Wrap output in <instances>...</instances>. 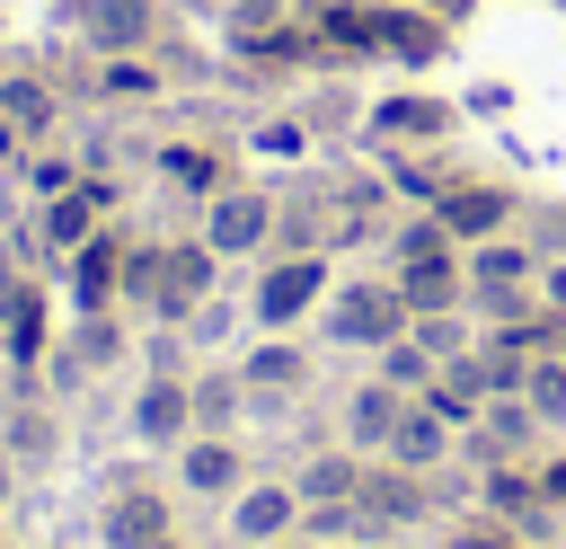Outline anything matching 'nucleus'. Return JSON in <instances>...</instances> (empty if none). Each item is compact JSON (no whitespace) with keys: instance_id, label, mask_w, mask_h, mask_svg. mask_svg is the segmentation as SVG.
<instances>
[{"instance_id":"1","label":"nucleus","mask_w":566,"mask_h":549,"mask_svg":"<svg viewBox=\"0 0 566 549\" xmlns=\"http://www.w3.org/2000/svg\"><path fill=\"white\" fill-rule=\"evenodd\" d=\"M327 328L345 345H389V336H407V292L398 283H354V292H336Z\"/></svg>"},{"instance_id":"2","label":"nucleus","mask_w":566,"mask_h":549,"mask_svg":"<svg viewBox=\"0 0 566 549\" xmlns=\"http://www.w3.org/2000/svg\"><path fill=\"white\" fill-rule=\"evenodd\" d=\"M469 283H478V301H486L495 319H522V310H531V301H522V283H531V248L486 239V248L469 257Z\"/></svg>"},{"instance_id":"3","label":"nucleus","mask_w":566,"mask_h":549,"mask_svg":"<svg viewBox=\"0 0 566 549\" xmlns=\"http://www.w3.org/2000/svg\"><path fill=\"white\" fill-rule=\"evenodd\" d=\"M212 239H177V248H159V292H150V310L159 319H186L195 301H203V283H212Z\"/></svg>"},{"instance_id":"4","label":"nucleus","mask_w":566,"mask_h":549,"mask_svg":"<svg viewBox=\"0 0 566 549\" xmlns=\"http://www.w3.org/2000/svg\"><path fill=\"white\" fill-rule=\"evenodd\" d=\"M265 230H274V204H265L256 186H221V195H212V221H203V239H212L221 257H248Z\"/></svg>"},{"instance_id":"5","label":"nucleus","mask_w":566,"mask_h":549,"mask_svg":"<svg viewBox=\"0 0 566 549\" xmlns=\"http://www.w3.org/2000/svg\"><path fill=\"white\" fill-rule=\"evenodd\" d=\"M451 452V416L442 407H398V425H389V460L398 469H433Z\"/></svg>"},{"instance_id":"6","label":"nucleus","mask_w":566,"mask_h":549,"mask_svg":"<svg viewBox=\"0 0 566 549\" xmlns=\"http://www.w3.org/2000/svg\"><path fill=\"white\" fill-rule=\"evenodd\" d=\"M106 204H115V186H97V177H88V186H71V195H53V204H44V239H53V248L97 239V213H106Z\"/></svg>"},{"instance_id":"7","label":"nucleus","mask_w":566,"mask_h":549,"mask_svg":"<svg viewBox=\"0 0 566 549\" xmlns=\"http://www.w3.org/2000/svg\"><path fill=\"white\" fill-rule=\"evenodd\" d=\"M318 283H327V266H318V257L274 266V274H265V292H256V319H274V328H283V319H301V310L318 301Z\"/></svg>"},{"instance_id":"8","label":"nucleus","mask_w":566,"mask_h":549,"mask_svg":"<svg viewBox=\"0 0 566 549\" xmlns=\"http://www.w3.org/2000/svg\"><path fill=\"white\" fill-rule=\"evenodd\" d=\"M389 283L407 292V310H424V319H433V310H451V301H460L469 266H451V257H407V266H398Z\"/></svg>"},{"instance_id":"9","label":"nucleus","mask_w":566,"mask_h":549,"mask_svg":"<svg viewBox=\"0 0 566 549\" xmlns=\"http://www.w3.org/2000/svg\"><path fill=\"white\" fill-rule=\"evenodd\" d=\"M88 35H97L106 53H142V44L159 35V9H150V0H88Z\"/></svg>"},{"instance_id":"10","label":"nucleus","mask_w":566,"mask_h":549,"mask_svg":"<svg viewBox=\"0 0 566 549\" xmlns=\"http://www.w3.org/2000/svg\"><path fill=\"white\" fill-rule=\"evenodd\" d=\"M0 336H9V354H18V363H35V354H44V301H35L9 266H0Z\"/></svg>"},{"instance_id":"11","label":"nucleus","mask_w":566,"mask_h":549,"mask_svg":"<svg viewBox=\"0 0 566 549\" xmlns=\"http://www.w3.org/2000/svg\"><path fill=\"white\" fill-rule=\"evenodd\" d=\"M504 213H513L504 186H451V195H442V230H451V239H486Z\"/></svg>"},{"instance_id":"12","label":"nucleus","mask_w":566,"mask_h":549,"mask_svg":"<svg viewBox=\"0 0 566 549\" xmlns=\"http://www.w3.org/2000/svg\"><path fill=\"white\" fill-rule=\"evenodd\" d=\"M106 540H115V549H150V540H168V505H159L150 487L115 496V505H106Z\"/></svg>"},{"instance_id":"13","label":"nucleus","mask_w":566,"mask_h":549,"mask_svg":"<svg viewBox=\"0 0 566 549\" xmlns=\"http://www.w3.org/2000/svg\"><path fill=\"white\" fill-rule=\"evenodd\" d=\"M380 53L433 62V53H442V18H433V9H380Z\"/></svg>"},{"instance_id":"14","label":"nucleus","mask_w":566,"mask_h":549,"mask_svg":"<svg viewBox=\"0 0 566 549\" xmlns=\"http://www.w3.org/2000/svg\"><path fill=\"white\" fill-rule=\"evenodd\" d=\"M478 398H486V363H478V354L442 363V372H433V390H424V407H442L451 425H469V416H478Z\"/></svg>"},{"instance_id":"15","label":"nucleus","mask_w":566,"mask_h":549,"mask_svg":"<svg viewBox=\"0 0 566 549\" xmlns=\"http://www.w3.org/2000/svg\"><path fill=\"white\" fill-rule=\"evenodd\" d=\"M186 416H195V390H186V381H168V372H159V381L142 390V407H133V425H142L150 443H177V434H186Z\"/></svg>"},{"instance_id":"16","label":"nucleus","mask_w":566,"mask_h":549,"mask_svg":"<svg viewBox=\"0 0 566 549\" xmlns=\"http://www.w3.org/2000/svg\"><path fill=\"white\" fill-rule=\"evenodd\" d=\"M354 496H363L371 522H416V514H424V487H416V478H389V469H363Z\"/></svg>"},{"instance_id":"17","label":"nucleus","mask_w":566,"mask_h":549,"mask_svg":"<svg viewBox=\"0 0 566 549\" xmlns=\"http://www.w3.org/2000/svg\"><path fill=\"white\" fill-rule=\"evenodd\" d=\"M0 115H9L27 142H44V133H53V89H44V80H0Z\"/></svg>"},{"instance_id":"18","label":"nucleus","mask_w":566,"mask_h":549,"mask_svg":"<svg viewBox=\"0 0 566 549\" xmlns=\"http://www.w3.org/2000/svg\"><path fill=\"white\" fill-rule=\"evenodd\" d=\"M159 177L186 186V195H221V159H212L203 142H168V151H159Z\"/></svg>"},{"instance_id":"19","label":"nucleus","mask_w":566,"mask_h":549,"mask_svg":"<svg viewBox=\"0 0 566 549\" xmlns=\"http://www.w3.org/2000/svg\"><path fill=\"white\" fill-rule=\"evenodd\" d=\"M106 292H124V248L115 239H80V301L106 310Z\"/></svg>"},{"instance_id":"20","label":"nucleus","mask_w":566,"mask_h":549,"mask_svg":"<svg viewBox=\"0 0 566 549\" xmlns=\"http://www.w3.org/2000/svg\"><path fill=\"white\" fill-rule=\"evenodd\" d=\"M398 407H407V398H398L389 381H371V390H354V407H345V425H354V443H380V452H389V425H398Z\"/></svg>"},{"instance_id":"21","label":"nucleus","mask_w":566,"mask_h":549,"mask_svg":"<svg viewBox=\"0 0 566 549\" xmlns=\"http://www.w3.org/2000/svg\"><path fill=\"white\" fill-rule=\"evenodd\" d=\"M522 443H531V398H504V407L478 425V443H469V452H478V460H513Z\"/></svg>"},{"instance_id":"22","label":"nucleus","mask_w":566,"mask_h":549,"mask_svg":"<svg viewBox=\"0 0 566 549\" xmlns=\"http://www.w3.org/2000/svg\"><path fill=\"white\" fill-rule=\"evenodd\" d=\"M292 522V487H248L239 496V540H274Z\"/></svg>"},{"instance_id":"23","label":"nucleus","mask_w":566,"mask_h":549,"mask_svg":"<svg viewBox=\"0 0 566 549\" xmlns=\"http://www.w3.org/2000/svg\"><path fill=\"white\" fill-rule=\"evenodd\" d=\"M230 478H239V452H230V443H186V487L221 496Z\"/></svg>"},{"instance_id":"24","label":"nucleus","mask_w":566,"mask_h":549,"mask_svg":"<svg viewBox=\"0 0 566 549\" xmlns=\"http://www.w3.org/2000/svg\"><path fill=\"white\" fill-rule=\"evenodd\" d=\"M371 124H380V133H442V124H451V106H433V97H389Z\"/></svg>"},{"instance_id":"25","label":"nucleus","mask_w":566,"mask_h":549,"mask_svg":"<svg viewBox=\"0 0 566 549\" xmlns=\"http://www.w3.org/2000/svg\"><path fill=\"white\" fill-rule=\"evenodd\" d=\"M486 496H495V514H513V522H539V478H522V469H495V478H486Z\"/></svg>"},{"instance_id":"26","label":"nucleus","mask_w":566,"mask_h":549,"mask_svg":"<svg viewBox=\"0 0 566 549\" xmlns=\"http://www.w3.org/2000/svg\"><path fill=\"white\" fill-rule=\"evenodd\" d=\"M354 487H363V469H354V460H310V478H301V496H310V505H336V496H354Z\"/></svg>"},{"instance_id":"27","label":"nucleus","mask_w":566,"mask_h":549,"mask_svg":"<svg viewBox=\"0 0 566 549\" xmlns=\"http://www.w3.org/2000/svg\"><path fill=\"white\" fill-rule=\"evenodd\" d=\"M522 398H531V416H557V407H566V363L531 354V381H522Z\"/></svg>"},{"instance_id":"28","label":"nucleus","mask_w":566,"mask_h":549,"mask_svg":"<svg viewBox=\"0 0 566 549\" xmlns=\"http://www.w3.org/2000/svg\"><path fill=\"white\" fill-rule=\"evenodd\" d=\"M451 248H460V239L442 230V213H433V221H407V230H398V266H407V257H451Z\"/></svg>"},{"instance_id":"29","label":"nucleus","mask_w":566,"mask_h":549,"mask_svg":"<svg viewBox=\"0 0 566 549\" xmlns=\"http://www.w3.org/2000/svg\"><path fill=\"white\" fill-rule=\"evenodd\" d=\"M248 381H256V390H292V381H301V354H292V345H265V354H248Z\"/></svg>"},{"instance_id":"30","label":"nucleus","mask_w":566,"mask_h":549,"mask_svg":"<svg viewBox=\"0 0 566 549\" xmlns=\"http://www.w3.org/2000/svg\"><path fill=\"white\" fill-rule=\"evenodd\" d=\"M124 292H142V301L159 292V248H133V257H124Z\"/></svg>"},{"instance_id":"31","label":"nucleus","mask_w":566,"mask_h":549,"mask_svg":"<svg viewBox=\"0 0 566 549\" xmlns=\"http://www.w3.org/2000/svg\"><path fill=\"white\" fill-rule=\"evenodd\" d=\"M9 452L44 460V452H53V425H44V416H18V425H9Z\"/></svg>"},{"instance_id":"32","label":"nucleus","mask_w":566,"mask_h":549,"mask_svg":"<svg viewBox=\"0 0 566 549\" xmlns=\"http://www.w3.org/2000/svg\"><path fill=\"white\" fill-rule=\"evenodd\" d=\"M27 177H35V195H71V186H80V177H71V159H35Z\"/></svg>"},{"instance_id":"33","label":"nucleus","mask_w":566,"mask_h":549,"mask_svg":"<svg viewBox=\"0 0 566 549\" xmlns=\"http://www.w3.org/2000/svg\"><path fill=\"white\" fill-rule=\"evenodd\" d=\"M539 496H557V505H566V460H548V469H539Z\"/></svg>"},{"instance_id":"34","label":"nucleus","mask_w":566,"mask_h":549,"mask_svg":"<svg viewBox=\"0 0 566 549\" xmlns=\"http://www.w3.org/2000/svg\"><path fill=\"white\" fill-rule=\"evenodd\" d=\"M548 310H566V266H548Z\"/></svg>"},{"instance_id":"35","label":"nucleus","mask_w":566,"mask_h":549,"mask_svg":"<svg viewBox=\"0 0 566 549\" xmlns=\"http://www.w3.org/2000/svg\"><path fill=\"white\" fill-rule=\"evenodd\" d=\"M18 142H27V133H18V124H9V115H0V159H9V151H18Z\"/></svg>"},{"instance_id":"36","label":"nucleus","mask_w":566,"mask_h":549,"mask_svg":"<svg viewBox=\"0 0 566 549\" xmlns=\"http://www.w3.org/2000/svg\"><path fill=\"white\" fill-rule=\"evenodd\" d=\"M150 549H177V540H150Z\"/></svg>"},{"instance_id":"37","label":"nucleus","mask_w":566,"mask_h":549,"mask_svg":"<svg viewBox=\"0 0 566 549\" xmlns=\"http://www.w3.org/2000/svg\"><path fill=\"white\" fill-rule=\"evenodd\" d=\"M256 9H265V0H256Z\"/></svg>"}]
</instances>
